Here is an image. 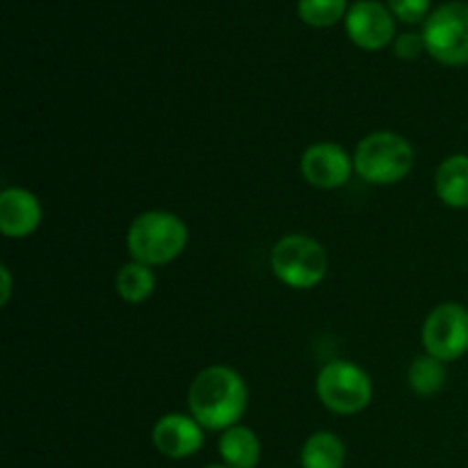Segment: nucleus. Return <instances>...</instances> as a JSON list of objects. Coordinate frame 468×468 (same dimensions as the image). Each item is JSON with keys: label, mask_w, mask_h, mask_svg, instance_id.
Wrapping results in <instances>:
<instances>
[{"label": "nucleus", "mask_w": 468, "mask_h": 468, "mask_svg": "<svg viewBox=\"0 0 468 468\" xmlns=\"http://www.w3.org/2000/svg\"><path fill=\"white\" fill-rule=\"evenodd\" d=\"M250 405V388L236 368L213 364L201 368L187 388V410L206 432H224L240 423Z\"/></svg>", "instance_id": "obj_1"}, {"label": "nucleus", "mask_w": 468, "mask_h": 468, "mask_svg": "<svg viewBox=\"0 0 468 468\" xmlns=\"http://www.w3.org/2000/svg\"><path fill=\"white\" fill-rule=\"evenodd\" d=\"M190 231L187 224L169 210H144L128 224L126 247L133 261L160 268L169 265L186 251Z\"/></svg>", "instance_id": "obj_2"}, {"label": "nucleus", "mask_w": 468, "mask_h": 468, "mask_svg": "<svg viewBox=\"0 0 468 468\" xmlns=\"http://www.w3.org/2000/svg\"><path fill=\"white\" fill-rule=\"evenodd\" d=\"M355 174L370 186H396L414 169L416 151L407 137L393 131H375L361 137L355 154Z\"/></svg>", "instance_id": "obj_3"}, {"label": "nucleus", "mask_w": 468, "mask_h": 468, "mask_svg": "<svg viewBox=\"0 0 468 468\" xmlns=\"http://www.w3.org/2000/svg\"><path fill=\"white\" fill-rule=\"evenodd\" d=\"M270 270L283 286L292 291H311L327 277V250L306 233H288L274 242L270 251Z\"/></svg>", "instance_id": "obj_4"}, {"label": "nucleus", "mask_w": 468, "mask_h": 468, "mask_svg": "<svg viewBox=\"0 0 468 468\" xmlns=\"http://www.w3.org/2000/svg\"><path fill=\"white\" fill-rule=\"evenodd\" d=\"M315 393L320 405L332 414L355 416L373 402V379L355 361L334 359L320 368Z\"/></svg>", "instance_id": "obj_5"}, {"label": "nucleus", "mask_w": 468, "mask_h": 468, "mask_svg": "<svg viewBox=\"0 0 468 468\" xmlns=\"http://www.w3.org/2000/svg\"><path fill=\"white\" fill-rule=\"evenodd\" d=\"M425 53L443 67L468 64V3L451 0L430 12L423 23Z\"/></svg>", "instance_id": "obj_6"}, {"label": "nucleus", "mask_w": 468, "mask_h": 468, "mask_svg": "<svg viewBox=\"0 0 468 468\" xmlns=\"http://www.w3.org/2000/svg\"><path fill=\"white\" fill-rule=\"evenodd\" d=\"M425 355L451 364L468 352V309L457 302L434 306L420 329Z\"/></svg>", "instance_id": "obj_7"}, {"label": "nucleus", "mask_w": 468, "mask_h": 468, "mask_svg": "<svg viewBox=\"0 0 468 468\" xmlns=\"http://www.w3.org/2000/svg\"><path fill=\"white\" fill-rule=\"evenodd\" d=\"M300 172L318 190H338L355 174V158L338 142H315L302 154Z\"/></svg>", "instance_id": "obj_8"}, {"label": "nucleus", "mask_w": 468, "mask_h": 468, "mask_svg": "<svg viewBox=\"0 0 468 468\" xmlns=\"http://www.w3.org/2000/svg\"><path fill=\"white\" fill-rule=\"evenodd\" d=\"M346 32L361 50H382L396 41V16L378 0H359L347 9Z\"/></svg>", "instance_id": "obj_9"}, {"label": "nucleus", "mask_w": 468, "mask_h": 468, "mask_svg": "<svg viewBox=\"0 0 468 468\" xmlns=\"http://www.w3.org/2000/svg\"><path fill=\"white\" fill-rule=\"evenodd\" d=\"M204 432L206 430L190 414L172 411L160 416L154 425L151 441L167 460H187L204 448Z\"/></svg>", "instance_id": "obj_10"}, {"label": "nucleus", "mask_w": 468, "mask_h": 468, "mask_svg": "<svg viewBox=\"0 0 468 468\" xmlns=\"http://www.w3.org/2000/svg\"><path fill=\"white\" fill-rule=\"evenodd\" d=\"M41 219L44 208L35 192L18 186H9L0 192V231L5 238H30L41 227Z\"/></svg>", "instance_id": "obj_11"}, {"label": "nucleus", "mask_w": 468, "mask_h": 468, "mask_svg": "<svg viewBox=\"0 0 468 468\" xmlns=\"http://www.w3.org/2000/svg\"><path fill=\"white\" fill-rule=\"evenodd\" d=\"M434 192L448 208H468V155L452 154L434 172Z\"/></svg>", "instance_id": "obj_12"}, {"label": "nucleus", "mask_w": 468, "mask_h": 468, "mask_svg": "<svg viewBox=\"0 0 468 468\" xmlns=\"http://www.w3.org/2000/svg\"><path fill=\"white\" fill-rule=\"evenodd\" d=\"M219 457L231 468H256L261 462V441L247 425H233L219 434Z\"/></svg>", "instance_id": "obj_13"}, {"label": "nucleus", "mask_w": 468, "mask_h": 468, "mask_svg": "<svg viewBox=\"0 0 468 468\" xmlns=\"http://www.w3.org/2000/svg\"><path fill=\"white\" fill-rule=\"evenodd\" d=\"M155 286H158V279H155L154 268L140 263V261L123 263L114 277V291L126 304L146 302L155 292Z\"/></svg>", "instance_id": "obj_14"}, {"label": "nucleus", "mask_w": 468, "mask_h": 468, "mask_svg": "<svg viewBox=\"0 0 468 468\" xmlns=\"http://www.w3.org/2000/svg\"><path fill=\"white\" fill-rule=\"evenodd\" d=\"M300 464L302 468H343L346 466V443L327 430L314 432L302 446Z\"/></svg>", "instance_id": "obj_15"}, {"label": "nucleus", "mask_w": 468, "mask_h": 468, "mask_svg": "<svg viewBox=\"0 0 468 468\" xmlns=\"http://www.w3.org/2000/svg\"><path fill=\"white\" fill-rule=\"evenodd\" d=\"M446 364L434 356L423 355L416 356L411 361L410 370H407V382H410V388L420 398H432L446 387Z\"/></svg>", "instance_id": "obj_16"}, {"label": "nucleus", "mask_w": 468, "mask_h": 468, "mask_svg": "<svg viewBox=\"0 0 468 468\" xmlns=\"http://www.w3.org/2000/svg\"><path fill=\"white\" fill-rule=\"evenodd\" d=\"M297 14L311 27H332L347 16V0H300Z\"/></svg>", "instance_id": "obj_17"}, {"label": "nucleus", "mask_w": 468, "mask_h": 468, "mask_svg": "<svg viewBox=\"0 0 468 468\" xmlns=\"http://www.w3.org/2000/svg\"><path fill=\"white\" fill-rule=\"evenodd\" d=\"M430 5L432 0H387V7L391 9L393 16L402 23H425V18L430 16Z\"/></svg>", "instance_id": "obj_18"}, {"label": "nucleus", "mask_w": 468, "mask_h": 468, "mask_svg": "<svg viewBox=\"0 0 468 468\" xmlns=\"http://www.w3.org/2000/svg\"><path fill=\"white\" fill-rule=\"evenodd\" d=\"M393 48L400 59H416L420 53H425V41L423 35H416V32H405V35L396 37L393 41Z\"/></svg>", "instance_id": "obj_19"}, {"label": "nucleus", "mask_w": 468, "mask_h": 468, "mask_svg": "<svg viewBox=\"0 0 468 468\" xmlns=\"http://www.w3.org/2000/svg\"><path fill=\"white\" fill-rule=\"evenodd\" d=\"M0 279H3V291H0V304L7 306L12 297V270L7 265H0Z\"/></svg>", "instance_id": "obj_20"}, {"label": "nucleus", "mask_w": 468, "mask_h": 468, "mask_svg": "<svg viewBox=\"0 0 468 468\" xmlns=\"http://www.w3.org/2000/svg\"><path fill=\"white\" fill-rule=\"evenodd\" d=\"M204 468H231V466H227V464H210V466H204Z\"/></svg>", "instance_id": "obj_21"}]
</instances>
